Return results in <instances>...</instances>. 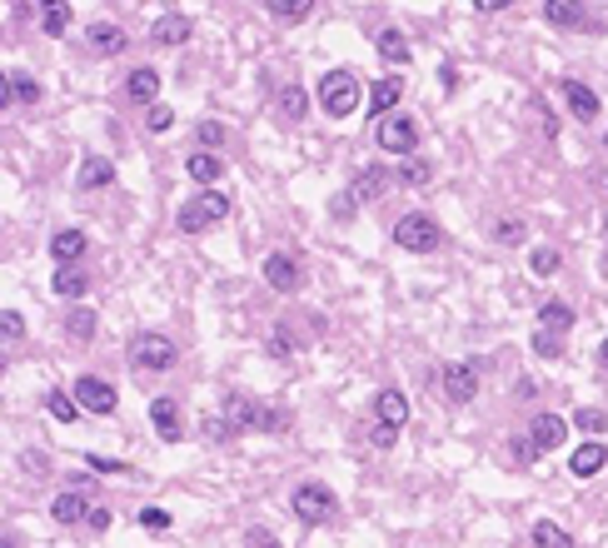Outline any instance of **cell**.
<instances>
[{"label":"cell","mask_w":608,"mask_h":548,"mask_svg":"<svg viewBox=\"0 0 608 548\" xmlns=\"http://www.w3.org/2000/svg\"><path fill=\"white\" fill-rule=\"evenodd\" d=\"M359 100H364V90H359V80L349 76V70H324V80H320V110L330 120H349L354 110H359Z\"/></svg>","instance_id":"6da1fadb"},{"label":"cell","mask_w":608,"mask_h":548,"mask_svg":"<svg viewBox=\"0 0 608 548\" xmlns=\"http://www.w3.org/2000/svg\"><path fill=\"white\" fill-rule=\"evenodd\" d=\"M224 215H230V194H220V190H200L190 204H180L175 225H180L185 235H204V229L220 225Z\"/></svg>","instance_id":"7a4b0ae2"},{"label":"cell","mask_w":608,"mask_h":548,"mask_svg":"<svg viewBox=\"0 0 608 548\" xmlns=\"http://www.w3.org/2000/svg\"><path fill=\"white\" fill-rule=\"evenodd\" d=\"M395 245L399 249H409V255H434L439 245H444V229H439V220L434 215H404V220H395Z\"/></svg>","instance_id":"3957f363"},{"label":"cell","mask_w":608,"mask_h":548,"mask_svg":"<svg viewBox=\"0 0 608 548\" xmlns=\"http://www.w3.org/2000/svg\"><path fill=\"white\" fill-rule=\"evenodd\" d=\"M175 345L170 339H165V334H135V339H130V364L135 369H145V374H165V369H175Z\"/></svg>","instance_id":"277c9868"},{"label":"cell","mask_w":608,"mask_h":548,"mask_svg":"<svg viewBox=\"0 0 608 548\" xmlns=\"http://www.w3.org/2000/svg\"><path fill=\"white\" fill-rule=\"evenodd\" d=\"M289 508H295L299 524H330V518L340 514V504H334V494L324 484H299L295 494H289Z\"/></svg>","instance_id":"5b68a950"},{"label":"cell","mask_w":608,"mask_h":548,"mask_svg":"<svg viewBox=\"0 0 608 548\" xmlns=\"http://www.w3.org/2000/svg\"><path fill=\"white\" fill-rule=\"evenodd\" d=\"M230 424L235 429H285V409L255 404V399H230Z\"/></svg>","instance_id":"8992f818"},{"label":"cell","mask_w":608,"mask_h":548,"mask_svg":"<svg viewBox=\"0 0 608 548\" xmlns=\"http://www.w3.org/2000/svg\"><path fill=\"white\" fill-rule=\"evenodd\" d=\"M75 404L105 419V414H115L120 399H115V384H105V379H95V374H80L75 379Z\"/></svg>","instance_id":"52a82bcc"},{"label":"cell","mask_w":608,"mask_h":548,"mask_svg":"<svg viewBox=\"0 0 608 548\" xmlns=\"http://www.w3.org/2000/svg\"><path fill=\"white\" fill-rule=\"evenodd\" d=\"M479 364H484V359H464V364H449L444 369L449 404H474V394H479Z\"/></svg>","instance_id":"ba28073f"},{"label":"cell","mask_w":608,"mask_h":548,"mask_svg":"<svg viewBox=\"0 0 608 548\" xmlns=\"http://www.w3.org/2000/svg\"><path fill=\"white\" fill-rule=\"evenodd\" d=\"M419 145V125L409 115H389L385 125H379V150L389 155H409Z\"/></svg>","instance_id":"9c48e42d"},{"label":"cell","mask_w":608,"mask_h":548,"mask_svg":"<svg viewBox=\"0 0 608 548\" xmlns=\"http://www.w3.org/2000/svg\"><path fill=\"white\" fill-rule=\"evenodd\" d=\"M150 424L165 444H180L185 439V419H180V404L175 399H150Z\"/></svg>","instance_id":"30bf717a"},{"label":"cell","mask_w":608,"mask_h":548,"mask_svg":"<svg viewBox=\"0 0 608 548\" xmlns=\"http://www.w3.org/2000/svg\"><path fill=\"white\" fill-rule=\"evenodd\" d=\"M544 21L558 25V31H588V11H584V0H544Z\"/></svg>","instance_id":"8fae6325"},{"label":"cell","mask_w":608,"mask_h":548,"mask_svg":"<svg viewBox=\"0 0 608 548\" xmlns=\"http://www.w3.org/2000/svg\"><path fill=\"white\" fill-rule=\"evenodd\" d=\"M529 444H534L539 454L558 449V444H568V424L558 419V414H539V419L529 424Z\"/></svg>","instance_id":"7c38bea8"},{"label":"cell","mask_w":608,"mask_h":548,"mask_svg":"<svg viewBox=\"0 0 608 548\" xmlns=\"http://www.w3.org/2000/svg\"><path fill=\"white\" fill-rule=\"evenodd\" d=\"M374 419L389 424V429H404L409 424V399L399 394V389H379V394H374Z\"/></svg>","instance_id":"4fadbf2b"},{"label":"cell","mask_w":608,"mask_h":548,"mask_svg":"<svg viewBox=\"0 0 608 548\" xmlns=\"http://www.w3.org/2000/svg\"><path fill=\"white\" fill-rule=\"evenodd\" d=\"M265 284H269V290H279V294H295L299 290V265L289 255H269L265 259Z\"/></svg>","instance_id":"5bb4252c"},{"label":"cell","mask_w":608,"mask_h":548,"mask_svg":"<svg viewBox=\"0 0 608 548\" xmlns=\"http://www.w3.org/2000/svg\"><path fill=\"white\" fill-rule=\"evenodd\" d=\"M185 40H190V21L185 15H160V21L150 25V45H160V50L185 45Z\"/></svg>","instance_id":"9a60e30c"},{"label":"cell","mask_w":608,"mask_h":548,"mask_svg":"<svg viewBox=\"0 0 608 548\" xmlns=\"http://www.w3.org/2000/svg\"><path fill=\"white\" fill-rule=\"evenodd\" d=\"M86 40H90V50H95V55H120V50H125V31H120L115 21H95L86 31Z\"/></svg>","instance_id":"2e32d148"},{"label":"cell","mask_w":608,"mask_h":548,"mask_svg":"<svg viewBox=\"0 0 608 548\" xmlns=\"http://www.w3.org/2000/svg\"><path fill=\"white\" fill-rule=\"evenodd\" d=\"M125 95L135 100V105H150V100L160 95V70H150V65L130 70V80H125Z\"/></svg>","instance_id":"e0dca14e"},{"label":"cell","mask_w":608,"mask_h":548,"mask_svg":"<svg viewBox=\"0 0 608 548\" xmlns=\"http://www.w3.org/2000/svg\"><path fill=\"white\" fill-rule=\"evenodd\" d=\"M603 463H608V444H578L574 459H568V469H574V479H594Z\"/></svg>","instance_id":"ac0fdd59"},{"label":"cell","mask_w":608,"mask_h":548,"mask_svg":"<svg viewBox=\"0 0 608 548\" xmlns=\"http://www.w3.org/2000/svg\"><path fill=\"white\" fill-rule=\"evenodd\" d=\"M86 245H90L86 229H60V235L50 239V259L55 265H75V259L86 255Z\"/></svg>","instance_id":"d6986e66"},{"label":"cell","mask_w":608,"mask_h":548,"mask_svg":"<svg viewBox=\"0 0 608 548\" xmlns=\"http://www.w3.org/2000/svg\"><path fill=\"white\" fill-rule=\"evenodd\" d=\"M564 105L574 110L584 125H588V120H598V95L588 85H578V80H564Z\"/></svg>","instance_id":"ffe728a7"},{"label":"cell","mask_w":608,"mask_h":548,"mask_svg":"<svg viewBox=\"0 0 608 548\" xmlns=\"http://www.w3.org/2000/svg\"><path fill=\"white\" fill-rule=\"evenodd\" d=\"M110 180H115V165L100 160V155H90V160L80 165V175H75V184H80V190H105Z\"/></svg>","instance_id":"44dd1931"},{"label":"cell","mask_w":608,"mask_h":548,"mask_svg":"<svg viewBox=\"0 0 608 548\" xmlns=\"http://www.w3.org/2000/svg\"><path fill=\"white\" fill-rule=\"evenodd\" d=\"M399 95H404V85H399L395 76L374 80V90H369V115H389V110L399 105Z\"/></svg>","instance_id":"7402d4cb"},{"label":"cell","mask_w":608,"mask_h":548,"mask_svg":"<svg viewBox=\"0 0 608 548\" xmlns=\"http://www.w3.org/2000/svg\"><path fill=\"white\" fill-rule=\"evenodd\" d=\"M185 170H190V180H200V184H214L224 175V160L214 150H195L190 160H185Z\"/></svg>","instance_id":"603a6c76"},{"label":"cell","mask_w":608,"mask_h":548,"mask_svg":"<svg viewBox=\"0 0 608 548\" xmlns=\"http://www.w3.org/2000/svg\"><path fill=\"white\" fill-rule=\"evenodd\" d=\"M86 514H90L86 494H55V504H50L55 524H86Z\"/></svg>","instance_id":"cb8c5ba5"},{"label":"cell","mask_w":608,"mask_h":548,"mask_svg":"<svg viewBox=\"0 0 608 548\" xmlns=\"http://www.w3.org/2000/svg\"><path fill=\"white\" fill-rule=\"evenodd\" d=\"M95 329H100L95 310H70V314H65V334H70L75 345H90V339H95Z\"/></svg>","instance_id":"d4e9b609"},{"label":"cell","mask_w":608,"mask_h":548,"mask_svg":"<svg viewBox=\"0 0 608 548\" xmlns=\"http://www.w3.org/2000/svg\"><path fill=\"white\" fill-rule=\"evenodd\" d=\"M385 170H379V165H369V170H359L354 175V184H349V194L354 200H379V194H385Z\"/></svg>","instance_id":"484cf974"},{"label":"cell","mask_w":608,"mask_h":548,"mask_svg":"<svg viewBox=\"0 0 608 548\" xmlns=\"http://www.w3.org/2000/svg\"><path fill=\"white\" fill-rule=\"evenodd\" d=\"M265 11L275 15L279 25H299L304 15L314 11V0H265Z\"/></svg>","instance_id":"4316f807"},{"label":"cell","mask_w":608,"mask_h":548,"mask_svg":"<svg viewBox=\"0 0 608 548\" xmlns=\"http://www.w3.org/2000/svg\"><path fill=\"white\" fill-rule=\"evenodd\" d=\"M534 548H574V538H568V528H558L554 518H539L534 524Z\"/></svg>","instance_id":"83f0119b"},{"label":"cell","mask_w":608,"mask_h":548,"mask_svg":"<svg viewBox=\"0 0 608 548\" xmlns=\"http://www.w3.org/2000/svg\"><path fill=\"white\" fill-rule=\"evenodd\" d=\"M86 274H80V269H75V265H60V274H55V284H50V290L55 294H60V300H80V294H86Z\"/></svg>","instance_id":"f1b7e54d"},{"label":"cell","mask_w":608,"mask_h":548,"mask_svg":"<svg viewBox=\"0 0 608 548\" xmlns=\"http://www.w3.org/2000/svg\"><path fill=\"white\" fill-rule=\"evenodd\" d=\"M45 409H50L60 424H75V419H80V404H75V394H65V389H50V394H45Z\"/></svg>","instance_id":"f546056e"},{"label":"cell","mask_w":608,"mask_h":548,"mask_svg":"<svg viewBox=\"0 0 608 548\" xmlns=\"http://www.w3.org/2000/svg\"><path fill=\"white\" fill-rule=\"evenodd\" d=\"M539 324H544V329H554V334H564V329H574V310H568V304H558V300H549L544 310H539Z\"/></svg>","instance_id":"4dcf8cb0"},{"label":"cell","mask_w":608,"mask_h":548,"mask_svg":"<svg viewBox=\"0 0 608 548\" xmlns=\"http://www.w3.org/2000/svg\"><path fill=\"white\" fill-rule=\"evenodd\" d=\"M41 31L45 35H65V31H70V5H65V0H55V5H45V11H41Z\"/></svg>","instance_id":"1f68e13d"},{"label":"cell","mask_w":608,"mask_h":548,"mask_svg":"<svg viewBox=\"0 0 608 548\" xmlns=\"http://www.w3.org/2000/svg\"><path fill=\"white\" fill-rule=\"evenodd\" d=\"M379 55H385L389 65H404L409 60V45H404V35L389 25V31H379Z\"/></svg>","instance_id":"d6a6232c"},{"label":"cell","mask_w":608,"mask_h":548,"mask_svg":"<svg viewBox=\"0 0 608 548\" xmlns=\"http://www.w3.org/2000/svg\"><path fill=\"white\" fill-rule=\"evenodd\" d=\"M304 105H310V100H304V90H299V85H285V90H279V115L304 120Z\"/></svg>","instance_id":"836d02e7"},{"label":"cell","mask_w":608,"mask_h":548,"mask_svg":"<svg viewBox=\"0 0 608 548\" xmlns=\"http://www.w3.org/2000/svg\"><path fill=\"white\" fill-rule=\"evenodd\" d=\"M15 339H25V319L15 310H0V345H15Z\"/></svg>","instance_id":"e575fe53"},{"label":"cell","mask_w":608,"mask_h":548,"mask_svg":"<svg viewBox=\"0 0 608 548\" xmlns=\"http://www.w3.org/2000/svg\"><path fill=\"white\" fill-rule=\"evenodd\" d=\"M399 180H404V184H429V180H434V165H429V160H409V165H399Z\"/></svg>","instance_id":"d590c367"},{"label":"cell","mask_w":608,"mask_h":548,"mask_svg":"<svg viewBox=\"0 0 608 548\" xmlns=\"http://www.w3.org/2000/svg\"><path fill=\"white\" fill-rule=\"evenodd\" d=\"M574 424H578L584 434H603V429H608V414H603V409H578Z\"/></svg>","instance_id":"8d00e7d4"},{"label":"cell","mask_w":608,"mask_h":548,"mask_svg":"<svg viewBox=\"0 0 608 548\" xmlns=\"http://www.w3.org/2000/svg\"><path fill=\"white\" fill-rule=\"evenodd\" d=\"M534 355H544V359H558V355H564V339H558L554 329H539V334H534Z\"/></svg>","instance_id":"74e56055"},{"label":"cell","mask_w":608,"mask_h":548,"mask_svg":"<svg viewBox=\"0 0 608 548\" xmlns=\"http://www.w3.org/2000/svg\"><path fill=\"white\" fill-rule=\"evenodd\" d=\"M11 95L25 100V105H35V100H41V85H35L31 76H15V80H11Z\"/></svg>","instance_id":"f35d334b"},{"label":"cell","mask_w":608,"mask_h":548,"mask_svg":"<svg viewBox=\"0 0 608 548\" xmlns=\"http://www.w3.org/2000/svg\"><path fill=\"white\" fill-rule=\"evenodd\" d=\"M140 528H150V534H165V528H170V514H165V508H140Z\"/></svg>","instance_id":"ab89813d"},{"label":"cell","mask_w":608,"mask_h":548,"mask_svg":"<svg viewBox=\"0 0 608 548\" xmlns=\"http://www.w3.org/2000/svg\"><path fill=\"white\" fill-rule=\"evenodd\" d=\"M170 125H175V115H170V110H165V105H150V120H145V130H150V135H165Z\"/></svg>","instance_id":"60d3db41"},{"label":"cell","mask_w":608,"mask_h":548,"mask_svg":"<svg viewBox=\"0 0 608 548\" xmlns=\"http://www.w3.org/2000/svg\"><path fill=\"white\" fill-rule=\"evenodd\" d=\"M220 140H224V125L204 120V125H200V150H220Z\"/></svg>","instance_id":"b9f144b4"},{"label":"cell","mask_w":608,"mask_h":548,"mask_svg":"<svg viewBox=\"0 0 608 548\" xmlns=\"http://www.w3.org/2000/svg\"><path fill=\"white\" fill-rule=\"evenodd\" d=\"M245 548H285V544H279L269 528H250V534H245Z\"/></svg>","instance_id":"7bdbcfd3"},{"label":"cell","mask_w":608,"mask_h":548,"mask_svg":"<svg viewBox=\"0 0 608 548\" xmlns=\"http://www.w3.org/2000/svg\"><path fill=\"white\" fill-rule=\"evenodd\" d=\"M534 269H539V274H554V269H558V249H534Z\"/></svg>","instance_id":"ee69618b"},{"label":"cell","mask_w":608,"mask_h":548,"mask_svg":"<svg viewBox=\"0 0 608 548\" xmlns=\"http://www.w3.org/2000/svg\"><path fill=\"white\" fill-rule=\"evenodd\" d=\"M494 235H499L504 245H519V239H523V225H519V220H504V225L494 229Z\"/></svg>","instance_id":"f6af8a7d"},{"label":"cell","mask_w":608,"mask_h":548,"mask_svg":"<svg viewBox=\"0 0 608 548\" xmlns=\"http://www.w3.org/2000/svg\"><path fill=\"white\" fill-rule=\"evenodd\" d=\"M90 469H95V473H125V463H120V459H100V454H90Z\"/></svg>","instance_id":"bcb514c9"},{"label":"cell","mask_w":608,"mask_h":548,"mask_svg":"<svg viewBox=\"0 0 608 548\" xmlns=\"http://www.w3.org/2000/svg\"><path fill=\"white\" fill-rule=\"evenodd\" d=\"M204 434H210V439H230L235 424H230V419H204Z\"/></svg>","instance_id":"7dc6e473"},{"label":"cell","mask_w":608,"mask_h":548,"mask_svg":"<svg viewBox=\"0 0 608 548\" xmlns=\"http://www.w3.org/2000/svg\"><path fill=\"white\" fill-rule=\"evenodd\" d=\"M86 524L95 528V534H105V528L115 524V518H110V508H90V514H86Z\"/></svg>","instance_id":"c3c4849f"},{"label":"cell","mask_w":608,"mask_h":548,"mask_svg":"<svg viewBox=\"0 0 608 548\" xmlns=\"http://www.w3.org/2000/svg\"><path fill=\"white\" fill-rule=\"evenodd\" d=\"M395 439H399V429H389V424L374 429V449H395Z\"/></svg>","instance_id":"681fc988"},{"label":"cell","mask_w":608,"mask_h":548,"mask_svg":"<svg viewBox=\"0 0 608 548\" xmlns=\"http://www.w3.org/2000/svg\"><path fill=\"white\" fill-rule=\"evenodd\" d=\"M354 204H359V200H354V194L344 190L340 200H334V215H340V220H354Z\"/></svg>","instance_id":"f907efd6"},{"label":"cell","mask_w":608,"mask_h":548,"mask_svg":"<svg viewBox=\"0 0 608 548\" xmlns=\"http://www.w3.org/2000/svg\"><path fill=\"white\" fill-rule=\"evenodd\" d=\"M275 355H295V334L289 329H275Z\"/></svg>","instance_id":"816d5d0a"},{"label":"cell","mask_w":608,"mask_h":548,"mask_svg":"<svg viewBox=\"0 0 608 548\" xmlns=\"http://www.w3.org/2000/svg\"><path fill=\"white\" fill-rule=\"evenodd\" d=\"M513 0H474V11H484V15H494V11H509Z\"/></svg>","instance_id":"f5cc1de1"},{"label":"cell","mask_w":608,"mask_h":548,"mask_svg":"<svg viewBox=\"0 0 608 548\" xmlns=\"http://www.w3.org/2000/svg\"><path fill=\"white\" fill-rule=\"evenodd\" d=\"M11 100H15V95H11V80H5V70H0V110L11 105Z\"/></svg>","instance_id":"db71d44e"},{"label":"cell","mask_w":608,"mask_h":548,"mask_svg":"<svg viewBox=\"0 0 608 548\" xmlns=\"http://www.w3.org/2000/svg\"><path fill=\"white\" fill-rule=\"evenodd\" d=\"M598 364L608 369V339H603V345H598Z\"/></svg>","instance_id":"11a10c76"},{"label":"cell","mask_w":608,"mask_h":548,"mask_svg":"<svg viewBox=\"0 0 608 548\" xmlns=\"http://www.w3.org/2000/svg\"><path fill=\"white\" fill-rule=\"evenodd\" d=\"M0 548H21V544H15V538H11V534H0Z\"/></svg>","instance_id":"9f6ffc18"},{"label":"cell","mask_w":608,"mask_h":548,"mask_svg":"<svg viewBox=\"0 0 608 548\" xmlns=\"http://www.w3.org/2000/svg\"><path fill=\"white\" fill-rule=\"evenodd\" d=\"M41 5H55V0H41Z\"/></svg>","instance_id":"6f0895ef"}]
</instances>
